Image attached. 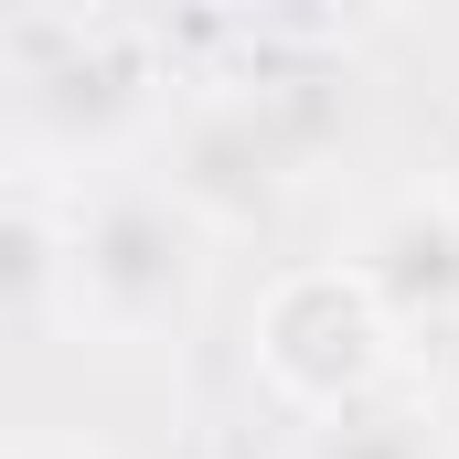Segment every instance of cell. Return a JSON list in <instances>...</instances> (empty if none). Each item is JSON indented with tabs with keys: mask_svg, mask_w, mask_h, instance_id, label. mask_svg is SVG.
<instances>
[{
	"mask_svg": "<svg viewBox=\"0 0 459 459\" xmlns=\"http://www.w3.org/2000/svg\"><path fill=\"white\" fill-rule=\"evenodd\" d=\"M214 278V225L171 204V182H117L75 204L65 256V321L97 342H182Z\"/></svg>",
	"mask_w": 459,
	"mask_h": 459,
	"instance_id": "1",
	"label": "cell"
},
{
	"mask_svg": "<svg viewBox=\"0 0 459 459\" xmlns=\"http://www.w3.org/2000/svg\"><path fill=\"white\" fill-rule=\"evenodd\" d=\"M11 108L54 160H108L160 108V54L128 22H22L11 32Z\"/></svg>",
	"mask_w": 459,
	"mask_h": 459,
	"instance_id": "2",
	"label": "cell"
},
{
	"mask_svg": "<svg viewBox=\"0 0 459 459\" xmlns=\"http://www.w3.org/2000/svg\"><path fill=\"white\" fill-rule=\"evenodd\" d=\"M385 363H395V321L374 310L363 267H289L256 310V374L321 428V417H352L385 395Z\"/></svg>",
	"mask_w": 459,
	"mask_h": 459,
	"instance_id": "3",
	"label": "cell"
},
{
	"mask_svg": "<svg viewBox=\"0 0 459 459\" xmlns=\"http://www.w3.org/2000/svg\"><path fill=\"white\" fill-rule=\"evenodd\" d=\"M289 160H299V150L267 128L256 97H204V108L182 117V139H171V204L204 214L214 235H235V225H256V214L278 204Z\"/></svg>",
	"mask_w": 459,
	"mask_h": 459,
	"instance_id": "4",
	"label": "cell"
},
{
	"mask_svg": "<svg viewBox=\"0 0 459 459\" xmlns=\"http://www.w3.org/2000/svg\"><path fill=\"white\" fill-rule=\"evenodd\" d=\"M352 267H363L374 310L395 321V342H449L459 332V204H438V193L385 204L352 246Z\"/></svg>",
	"mask_w": 459,
	"mask_h": 459,
	"instance_id": "5",
	"label": "cell"
},
{
	"mask_svg": "<svg viewBox=\"0 0 459 459\" xmlns=\"http://www.w3.org/2000/svg\"><path fill=\"white\" fill-rule=\"evenodd\" d=\"M65 256H75V214H54L43 182H22L11 214H0V299H11V321L65 310Z\"/></svg>",
	"mask_w": 459,
	"mask_h": 459,
	"instance_id": "6",
	"label": "cell"
},
{
	"mask_svg": "<svg viewBox=\"0 0 459 459\" xmlns=\"http://www.w3.org/2000/svg\"><path fill=\"white\" fill-rule=\"evenodd\" d=\"M299 459H449V428L428 406H406V395H374L352 417H321L299 438Z\"/></svg>",
	"mask_w": 459,
	"mask_h": 459,
	"instance_id": "7",
	"label": "cell"
},
{
	"mask_svg": "<svg viewBox=\"0 0 459 459\" xmlns=\"http://www.w3.org/2000/svg\"><path fill=\"white\" fill-rule=\"evenodd\" d=\"M11 459H108V449H86V438H22Z\"/></svg>",
	"mask_w": 459,
	"mask_h": 459,
	"instance_id": "8",
	"label": "cell"
}]
</instances>
